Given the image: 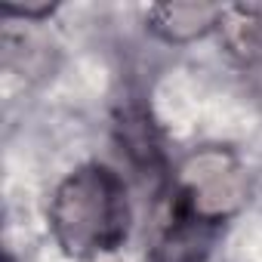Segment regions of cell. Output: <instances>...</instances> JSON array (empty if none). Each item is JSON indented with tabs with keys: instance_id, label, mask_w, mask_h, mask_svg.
<instances>
[{
	"instance_id": "cell-1",
	"label": "cell",
	"mask_w": 262,
	"mask_h": 262,
	"mask_svg": "<svg viewBox=\"0 0 262 262\" xmlns=\"http://www.w3.org/2000/svg\"><path fill=\"white\" fill-rule=\"evenodd\" d=\"M120 182L102 170L77 173L56 201V228L71 250H111L126 234V201Z\"/></svg>"
}]
</instances>
